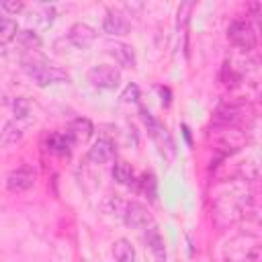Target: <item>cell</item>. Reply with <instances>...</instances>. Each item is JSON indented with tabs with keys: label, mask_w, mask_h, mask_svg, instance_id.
<instances>
[{
	"label": "cell",
	"mask_w": 262,
	"mask_h": 262,
	"mask_svg": "<svg viewBox=\"0 0 262 262\" xmlns=\"http://www.w3.org/2000/svg\"><path fill=\"white\" fill-rule=\"evenodd\" d=\"M23 70L29 74V78L37 86H49V84H57V82H70V76L63 70H59L55 66H47L41 55L35 57V51H29V55L23 57Z\"/></svg>",
	"instance_id": "6da1fadb"
},
{
	"label": "cell",
	"mask_w": 262,
	"mask_h": 262,
	"mask_svg": "<svg viewBox=\"0 0 262 262\" xmlns=\"http://www.w3.org/2000/svg\"><path fill=\"white\" fill-rule=\"evenodd\" d=\"M88 82L100 90H115L121 84V72L115 66L98 63L88 70Z\"/></svg>",
	"instance_id": "7a4b0ae2"
},
{
	"label": "cell",
	"mask_w": 262,
	"mask_h": 262,
	"mask_svg": "<svg viewBox=\"0 0 262 262\" xmlns=\"http://www.w3.org/2000/svg\"><path fill=\"white\" fill-rule=\"evenodd\" d=\"M227 37L239 49L250 51L256 47V31L248 20H233L227 29Z\"/></svg>",
	"instance_id": "3957f363"
},
{
	"label": "cell",
	"mask_w": 262,
	"mask_h": 262,
	"mask_svg": "<svg viewBox=\"0 0 262 262\" xmlns=\"http://www.w3.org/2000/svg\"><path fill=\"white\" fill-rule=\"evenodd\" d=\"M31 125H33V115L31 117H14V119H10L2 127V131H0V145L6 147V145H12V143L20 141L23 135H25V131Z\"/></svg>",
	"instance_id": "277c9868"
},
{
	"label": "cell",
	"mask_w": 262,
	"mask_h": 262,
	"mask_svg": "<svg viewBox=\"0 0 262 262\" xmlns=\"http://www.w3.org/2000/svg\"><path fill=\"white\" fill-rule=\"evenodd\" d=\"M123 221H125V225H129L131 229L147 227V225H151V223H154L149 209H147L145 205L137 203V201L125 203V209H123Z\"/></svg>",
	"instance_id": "5b68a950"
},
{
	"label": "cell",
	"mask_w": 262,
	"mask_h": 262,
	"mask_svg": "<svg viewBox=\"0 0 262 262\" xmlns=\"http://www.w3.org/2000/svg\"><path fill=\"white\" fill-rule=\"evenodd\" d=\"M35 178H37V174H35L33 168L20 166V168H16V170H12V172L8 174V178H6V188H8L10 192H25V190H29V188L35 184Z\"/></svg>",
	"instance_id": "8992f818"
},
{
	"label": "cell",
	"mask_w": 262,
	"mask_h": 262,
	"mask_svg": "<svg viewBox=\"0 0 262 262\" xmlns=\"http://www.w3.org/2000/svg\"><path fill=\"white\" fill-rule=\"evenodd\" d=\"M68 39L74 47L78 49H88L94 41H96V31L86 25V23H76L70 27V33H68Z\"/></svg>",
	"instance_id": "52a82bcc"
},
{
	"label": "cell",
	"mask_w": 262,
	"mask_h": 262,
	"mask_svg": "<svg viewBox=\"0 0 262 262\" xmlns=\"http://www.w3.org/2000/svg\"><path fill=\"white\" fill-rule=\"evenodd\" d=\"M106 51L115 57V61L121 66V68H135V49L129 45V43H123V41H106Z\"/></svg>",
	"instance_id": "ba28073f"
},
{
	"label": "cell",
	"mask_w": 262,
	"mask_h": 262,
	"mask_svg": "<svg viewBox=\"0 0 262 262\" xmlns=\"http://www.w3.org/2000/svg\"><path fill=\"white\" fill-rule=\"evenodd\" d=\"M102 29H104V33H108V35L123 37V35H127V33L131 31V23H129L121 12L108 10V12H106V16H104Z\"/></svg>",
	"instance_id": "9c48e42d"
},
{
	"label": "cell",
	"mask_w": 262,
	"mask_h": 262,
	"mask_svg": "<svg viewBox=\"0 0 262 262\" xmlns=\"http://www.w3.org/2000/svg\"><path fill=\"white\" fill-rule=\"evenodd\" d=\"M115 156V143L111 139H96L92 143V147L88 149V160L92 164H106L108 160H113Z\"/></svg>",
	"instance_id": "30bf717a"
},
{
	"label": "cell",
	"mask_w": 262,
	"mask_h": 262,
	"mask_svg": "<svg viewBox=\"0 0 262 262\" xmlns=\"http://www.w3.org/2000/svg\"><path fill=\"white\" fill-rule=\"evenodd\" d=\"M145 244H147V248L151 250V254H154V258L158 262H166V244H164V237H162L158 225H154V223L147 225V229H145Z\"/></svg>",
	"instance_id": "8fae6325"
},
{
	"label": "cell",
	"mask_w": 262,
	"mask_h": 262,
	"mask_svg": "<svg viewBox=\"0 0 262 262\" xmlns=\"http://www.w3.org/2000/svg\"><path fill=\"white\" fill-rule=\"evenodd\" d=\"M72 145H74V137L70 135V131L53 133L47 139V149L53 151V154H59V156H68L72 151Z\"/></svg>",
	"instance_id": "7c38bea8"
},
{
	"label": "cell",
	"mask_w": 262,
	"mask_h": 262,
	"mask_svg": "<svg viewBox=\"0 0 262 262\" xmlns=\"http://www.w3.org/2000/svg\"><path fill=\"white\" fill-rule=\"evenodd\" d=\"M70 135L74 137V141H88L94 133V125L88 121V119H74L72 125H70Z\"/></svg>",
	"instance_id": "4fadbf2b"
},
{
	"label": "cell",
	"mask_w": 262,
	"mask_h": 262,
	"mask_svg": "<svg viewBox=\"0 0 262 262\" xmlns=\"http://www.w3.org/2000/svg\"><path fill=\"white\" fill-rule=\"evenodd\" d=\"M113 256H115V262H135V248L129 239L119 237L113 244Z\"/></svg>",
	"instance_id": "5bb4252c"
},
{
	"label": "cell",
	"mask_w": 262,
	"mask_h": 262,
	"mask_svg": "<svg viewBox=\"0 0 262 262\" xmlns=\"http://www.w3.org/2000/svg\"><path fill=\"white\" fill-rule=\"evenodd\" d=\"M113 178L119 182V184H131L133 182V168H131V164H127V162H115V166H113Z\"/></svg>",
	"instance_id": "9a60e30c"
},
{
	"label": "cell",
	"mask_w": 262,
	"mask_h": 262,
	"mask_svg": "<svg viewBox=\"0 0 262 262\" xmlns=\"http://www.w3.org/2000/svg\"><path fill=\"white\" fill-rule=\"evenodd\" d=\"M18 35V25L14 18L10 16H2L0 18V43H8Z\"/></svg>",
	"instance_id": "2e32d148"
},
{
	"label": "cell",
	"mask_w": 262,
	"mask_h": 262,
	"mask_svg": "<svg viewBox=\"0 0 262 262\" xmlns=\"http://www.w3.org/2000/svg\"><path fill=\"white\" fill-rule=\"evenodd\" d=\"M239 117V108L235 104H223L217 108L215 113V121L217 123H223V125H229V123H235Z\"/></svg>",
	"instance_id": "e0dca14e"
},
{
	"label": "cell",
	"mask_w": 262,
	"mask_h": 262,
	"mask_svg": "<svg viewBox=\"0 0 262 262\" xmlns=\"http://www.w3.org/2000/svg\"><path fill=\"white\" fill-rule=\"evenodd\" d=\"M16 37H18V41H20L29 51H37V49L41 47V39H39V35L33 33V31H29V29H27V31H20Z\"/></svg>",
	"instance_id": "ac0fdd59"
},
{
	"label": "cell",
	"mask_w": 262,
	"mask_h": 262,
	"mask_svg": "<svg viewBox=\"0 0 262 262\" xmlns=\"http://www.w3.org/2000/svg\"><path fill=\"white\" fill-rule=\"evenodd\" d=\"M12 108H14V117H31V102L23 96H18L12 102Z\"/></svg>",
	"instance_id": "d6986e66"
},
{
	"label": "cell",
	"mask_w": 262,
	"mask_h": 262,
	"mask_svg": "<svg viewBox=\"0 0 262 262\" xmlns=\"http://www.w3.org/2000/svg\"><path fill=\"white\" fill-rule=\"evenodd\" d=\"M121 100L123 102H137L139 100V86L137 84H127L125 90L121 92Z\"/></svg>",
	"instance_id": "ffe728a7"
},
{
	"label": "cell",
	"mask_w": 262,
	"mask_h": 262,
	"mask_svg": "<svg viewBox=\"0 0 262 262\" xmlns=\"http://www.w3.org/2000/svg\"><path fill=\"white\" fill-rule=\"evenodd\" d=\"M0 8L8 14H18L23 8H25V2L23 0H2L0 2Z\"/></svg>",
	"instance_id": "44dd1931"
},
{
	"label": "cell",
	"mask_w": 262,
	"mask_h": 262,
	"mask_svg": "<svg viewBox=\"0 0 262 262\" xmlns=\"http://www.w3.org/2000/svg\"><path fill=\"white\" fill-rule=\"evenodd\" d=\"M194 8V2H182L180 8H178V27H184L188 23V16Z\"/></svg>",
	"instance_id": "7402d4cb"
},
{
	"label": "cell",
	"mask_w": 262,
	"mask_h": 262,
	"mask_svg": "<svg viewBox=\"0 0 262 262\" xmlns=\"http://www.w3.org/2000/svg\"><path fill=\"white\" fill-rule=\"evenodd\" d=\"M141 186H143L145 192L149 190V199H156V178H154V174H143Z\"/></svg>",
	"instance_id": "603a6c76"
},
{
	"label": "cell",
	"mask_w": 262,
	"mask_h": 262,
	"mask_svg": "<svg viewBox=\"0 0 262 262\" xmlns=\"http://www.w3.org/2000/svg\"><path fill=\"white\" fill-rule=\"evenodd\" d=\"M160 96H162V104H164V106H170V102H172V92H170L168 86H160Z\"/></svg>",
	"instance_id": "cb8c5ba5"
},
{
	"label": "cell",
	"mask_w": 262,
	"mask_h": 262,
	"mask_svg": "<svg viewBox=\"0 0 262 262\" xmlns=\"http://www.w3.org/2000/svg\"><path fill=\"white\" fill-rule=\"evenodd\" d=\"M182 135H184V139H186V143L190 145V133H188V127H186V125H182Z\"/></svg>",
	"instance_id": "d4e9b609"
},
{
	"label": "cell",
	"mask_w": 262,
	"mask_h": 262,
	"mask_svg": "<svg viewBox=\"0 0 262 262\" xmlns=\"http://www.w3.org/2000/svg\"><path fill=\"white\" fill-rule=\"evenodd\" d=\"M6 53V47H4V43H0V57Z\"/></svg>",
	"instance_id": "484cf974"
},
{
	"label": "cell",
	"mask_w": 262,
	"mask_h": 262,
	"mask_svg": "<svg viewBox=\"0 0 262 262\" xmlns=\"http://www.w3.org/2000/svg\"><path fill=\"white\" fill-rule=\"evenodd\" d=\"M242 262H254V260H252V258H246V260H242Z\"/></svg>",
	"instance_id": "4316f807"
}]
</instances>
